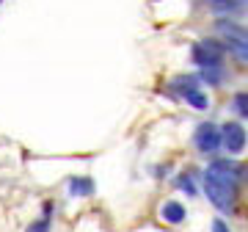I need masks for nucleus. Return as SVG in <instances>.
<instances>
[{
  "instance_id": "f03ea898",
  "label": "nucleus",
  "mask_w": 248,
  "mask_h": 232,
  "mask_svg": "<svg viewBox=\"0 0 248 232\" xmlns=\"http://www.w3.org/2000/svg\"><path fill=\"white\" fill-rule=\"evenodd\" d=\"M171 91L179 94V99H185L187 105L196 108V111H207V108H210V97L202 91L199 75H177V78L171 81Z\"/></svg>"
},
{
  "instance_id": "0eeeda50",
  "label": "nucleus",
  "mask_w": 248,
  "mask_h": 232,
  "mask_svg": "<svg viewBox=\"0 0 248 232\" xmlns=\"http://www.w3.org/2000/svg\"><path fill=\"white\" fill-rule=\"evenodd\" d=\"M207 171H213V174H218V177L229 180V182H234V185H240V182L246 180V169H243L237 161H223V158H215V161L207 166Z\"/></svg>"
},
{
  "instance_id": "423d86ee",
  "label": "nucleus",
  "mask_w": 248,
  "mask_h": 232,
  "mask_svg": "<svg viewBox=\"0 0 248 232\" xmlns=\"http://www.w3.org/2000/svg\"><path fill=\"white\" fill-rule=\"evenodd\" d=\"M202 6L218 19H234L243 17V11L248 9V0H202Z\"/></svg>"
},
{
  "instance_id": "ddd939ff",
  "label": "nucleus",
  "mask_w": 248,
  "mask_h": 232,
  "mask_svg": "<svg viewBox=\"0 0 248 232\" xmlns=\"http://www.w3.org/2000/svg\"><path fill=\"white\" fill-rule=\"evenodd\" d=\"M174 185H177L182 194H187V197H196V194H199V188H196L193 174H190V171H182V174L177 177V182H174Z\"/></svg>"
},
{
  "instance_id": "f257e3e1",
  "label": "nucleus",
  "mask_w": 248,
  "mask_h": 232,
  "mask_svg": "<svg viewBox=\"0 0 248 232\" xmlns=\"http://www.w3.org/2000/svg\"><path fill=\"white\" fill-rule=\"evenodd\" d=\"M204 194L210 199V205L221 213H232L234 210V199H237V185L229 182V180L218 177L213 171H204Z\"/></svg>"
},
{
  "instance_id": "9b49d317",
  "label": "nucleus",
  "mask_w": 248,
  "mask_h": 232,
  "mask_svg": "<svg viewBox=\"0 0 248 232\" xmlns=\"http://www.w3.org/2000/svg\"><path fill=\"white\" fill-rule=\"evenodd\" d=\"M199 81L207 83V86H213V89H218L226 81V69L223 66H204V69H199Z\"/></svg>"
},
{
  "instance_id": "1a4fd4ad",
  "label": "nucleus",
  "mask_w": 248,
  "mask_h": 232,
  "mask_svg": "<svg viewBox=\"0 0 248 232\" xmlns=\"http://www.w3.org/2000/svg\"><path fill=\"white\" fill-rule=\"evenodd\" d=\"M160 218L166 224H182L187 218V210H185V205L182 202H177V199H169V202H163V207H160Z\"/></svg>"
},
{
  "instance_id": "dca6fc26",
  "label": "nucleus",
  "mask_w": 248,
  "mask_h": 232,
  "mask_svg": "<svg viewBox=\"0 0 248 232\" xmlns=\"http://www.w3.org/2000/svg\"><path fill=\"white\" fill-rule=\"evenodd\" d=\"M3 3H6V0H0V6H3Z\"/></svg>"
},
{
  "instance_id": "20e7f679",
  "label": "nucleus",
  "mask_w": 248,
  "mask_h": 232,
  "mask_svg": "<svg viewBox=\"0 0 248 232\" xmlns=\"http://www.w3.org/2000/svg\"><path fill=\"white\" fill-rule=\"evenodd\" d=\"M193 147L202 155H215V152L221 149V125H215L210 119L199 122L193 130Z\"/></svg>"
},
{
  "instance_id": "2eb2a0df",
  "label": "nucleus",
  "mask_w": 248,
  "mask_h": 232,
  "mask_svg": "<svg viewBox=\"0 0 248 232\" xmlns=\"http://www.w3.org/2000/svg\"><path fill=\"white\" fill-rule=\"evenodd\" d=\"M210 232H232V230L226 227V221H223V218H215V221L210 224Z\"/></svg>"
},
{
  "instance_id": "f8f14e48",
  "label": "nucleus",
  "mask_w": 248,
  "mask_h": 232,
  "mask_svg": "<svg viewBox=\"0 0 248 232\" xmlns=\"http://www.w3.org/2000/svg\"><path fill=\"white\" fill-rule=\"evenodd\" d=\"M229 111L237 116V119H248V91H237V94H232Z\"/></svg>"
},
{
  "instance_id": "9d476101",
  "label": "nucleus",
  "mask_w": 248,
  "mask_h": 232,
  "mask_svg": "<svg viewBox=\"0 0 248 232\" xmlns=\"http://www.w3.org/2000/svg\"><path fill=\"white\" fill-rule=\"evenodd\" d=\"M221 42H223V50H226L232 58L248 64V42H243V39H232V36H223Z\"/></svg>"
},
{
  "instance_id": "7ed1b4c3",
  "label": "nucleus",
  "mask_w": 248,
  "mask_h": 232,
  "mask_svg": "<svg viewBox=\"0 0 248 232\" xmlns=\"http://www.w3.org/2000/svg\"><path fill=\"white\" fill-rule=\"evenodd\" d=\"M223 42L221 39H202V42H193L190 47V61L204 69V66H223Z\"/></svg>"
},
{
  "instance_id": "4468645a",
  "label": "nucleus",
  "mask_w": 248,
  "mask_h": 232,
  "mask_svg": "<svg viewBox=\"0 0 248 232\" xmlns=\"http://www.w3.org/2000/svg\"><path fill=\"white\" fill-rule=\"evenodd\" d=\"M50 230H53V215H39L28 224L25 232H50Z\"/></svg>"
},
{
  "instance_id": "6e6552de",
  "label": "nucleus",
  "mask_w": 248,
  "mask_h": 232,
  "mask_svg": "<svg viewBox=\"0 0 248 232\" xmlns=\"http://www.w3.org/2000/svg\"><path fill=\"white\" fill-rule=\"evenodd\" d=\"M66 188H69V197L89 199V197H94V191H97V182H94L91 177H86V174H80V177H69Z\"/></svg>"
},
{
  "instance_id": "39448f33",
  "label": "nucleus",
  "mask_w": 248,
  "mask_h": 232,
  "mask_svg": "<svg viewBox=\"0 0 248 232\" xmlns=\"http://www.w3.org/2000/svg\"><path fill=\"white\" fill-rule=\"evenodd\" d=\"M221 147L229 155H243L248 147V133L246 127L240 125L237 119H229V122H223L221 125Z\"/></svg>"
}]
</instances>
